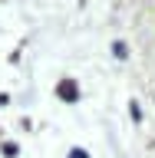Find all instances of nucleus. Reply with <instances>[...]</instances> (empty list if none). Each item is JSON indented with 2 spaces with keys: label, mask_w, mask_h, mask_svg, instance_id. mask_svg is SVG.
I'll use <instances>...</instances> for the list:
<instances>
[{
  "label": "nucleus",
  "mask_w": 155,
  "mask_h": 158,
  "mask_svg": "<svg viewBox=\"0 0 155 158\" xmlns=\"http://www.w3.org/2000/svg\"><path fill=\"white\" fill-rule=\"evenodd\" d=\"M59 96H63V99H76L79 96V92H76V82H69V79H66V82H59Z\"/></svg>",
  "instance_id": "obj_1"
},
{
  "label": "nucleus",
  "mask_w": 155,
  "mask_h": 158,
  "mask_svg": "<svg viewBox=\"0 0 155 158\" xmlns=\"http://www.w3.org/2000/svg\"><path fill=\"white\" fill-rule=\"evenodd\" d=\"M69 158H86V152H83V148H73V152H69Z\"/></svg>",
  "instance_id": "obj_2"
}]
</instances>
